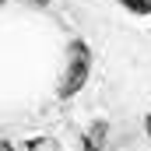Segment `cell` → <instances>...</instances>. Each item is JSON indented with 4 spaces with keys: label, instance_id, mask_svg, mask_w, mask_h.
Here are the masks:
<instances>
[{
    "label": "cell",
    "instance_id": "cell-5",
    "mask_svg": "<svg viewBox=\"0 0 151 151\" xmlns=\"http://www.w3.org/2000/svg\"><path fill=\"white\" fill-rule=\"evenodd\" d=\"M148 134H151V116H148Z\"/></svg>",
    "mask_w": 151,
    "mask_h": 151
},
{
    "label": "cell",
    "instance_id": "cell-3",
    "mask_svg": "<svg viewBox=\"0 0 151 151\" xmlns=\"http://www.w3.org/2000/svg\"><path fill=\"white\" fill-rule=\"evenodd\" d=\"M123 7H130L134 14H151V0H123Z\"/></svg>",
    "mask_w": 151,
    "mask_h": 151
},
{
    "label": "cell",
    "instance_id": "cell-1",
    "mask_svg": "<svg viewBox=\"0 0 151 151\" xmlns=\"http://www.w3.org/2000/svg\"><path fill=\"white\" fill-rule=\"evenodd\" d=\"M88 70H91L88 46H84V42H74V46H70V60H67V74H63V81H60V95L70 99L74 91H81L84 81H88Z\"/></svg>",
    "mask_w": 151,
    "mask_h": 151
},
{
    "label": "cell",
    "instance_id": "cell-4",
    "mask_svg": "<svg viewBox=\"0 0 151 151\" xmlns=\"http://www.w3.org/2000/svg\"><path fill=\"white\" fill-rule=\"evenodd\" d=\"M28 151H56V144H53L49 137H39V141H32V144H28Z\"/></svg>",
    "mask_w": 151,
    "mask_h": 151
},
{
    "label": "cell",
    "instance_id": "cell-2",
    "mask_svg": "<svg viewBox=\"0 0 151 151\" xmlns=\"http://www.w3.org/2000/svg\"><path fill=\"white\" fill-rule=\"evenodd\" d=\"M84 151H106V123H95L84 137Z\"/></svg>",
    "mask_w": 151,
    "mask_h": 151
}]
</instances>
